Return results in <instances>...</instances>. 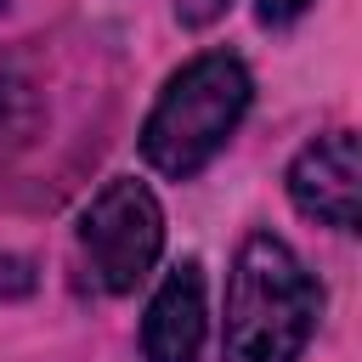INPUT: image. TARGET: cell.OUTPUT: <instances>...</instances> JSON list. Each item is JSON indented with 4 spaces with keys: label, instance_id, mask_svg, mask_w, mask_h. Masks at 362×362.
I'll use <instances>...</instances> for the list:
<instances>
[{
    "label": "cell",
    "instance_id": "7a4b0ae2",
    "mask_svg": "<svg viewBox=\"0 0 362 362\" xmlns=\"http://www.w3.org/2000/svg\"><path fill=\"white\" fill-rule=\"evenodd\" d=\"M249 68L232 57V51H204L192 57L187 68H175L141 124V158L170 175V181H187L198 175L243 124L249 113Z\"/></svg>",
    "mask_w": 362,
    "mask_h": 362
},
{
    "label": "cell",
    "instance_id": "3957f363",
    "mask_svg": "<svg viewBox=\"0 0 362 362\" xmlns=\"http://www.w3.org/2000/svg\"><path fill=\"white\" fill-rule=\"evenodd\" d=\"M164 255V209L147 181L113 175L79 209V260L102 294H130Z\"/></svg>",
    "mask_w": 362,
    "mask_h": 362
},
{
    "label": "cell",
    "instance_id": "5b68a950",
    "mask_svg": "<svg viewBox=\"0 0 362 362\" xmlns=\"http://www.w3.org/2000/svg\"><path fill=\"white\" fill-rule=\"evenodd\" d=\"M204 328H209V305H204V266L181 260L164 272V283L147 300L141 317V362H198L204 356Z\"/></svg>",
    "mask_w": 362,
    "mask_h": 362
},
{
    "label": "cell",
    "instance_id": "52a82bcc",
    "mask_svg": "<svg viewBox=\"0 0 362 362\" xmlns=\"http://www.w3.org/2000/svg\"><path fill=\"white\" fill-rule=\"evenodd\" d=\"M23 294H34V260L0 249V300H23Z\"/></svg>",
    "mask_w": 362,
    "mask_h": 362
},
{
    "label": "cell",
    "instance_id": "6da1fadb",
    "mask_svg": "<svg viewBox=\"0 0 362 362\" xmlns=\"http://www.w3.org/2000/svg\"><path fill=\"white\" fill-rule=\"evenodd\" d=\"M322 311V288L277 232H249L226 277L221 362H300Z\"/></svg>",
    "mask_w": 362,
    "mask_h": 362
},
{
    "label": "cell",
    "instance_id": "30bf717a",
    "mask_svg": "<svg viewBox=\"0 0 362 362\" xmlns=\"http://www.w3.org/2000/svg\"><path fill=\"white\" fill-rule=\"evenodd\" d=\"M0 11H6V0H0Z\"/></svg>",
    "mask_w": 362,
    "mask_h": 362
},
{
    "label": "cell",
    "instance_id": "8992f818",
    "mask_svg": "<svg viewBox=\"0 0 362 362\" xmlns=\"http://www.w3.org/2000/svg\"><path fill=\"white\" fill-rule=\"evenodd\" d=\"M34 130H40V90L11 57H0V158L28 147Z\"/></svg>",
    "mask_w": 362,
    "mask_h": 362
},
{
    "label": "cell",
    "instance_id": "9c48e42d",
    "mask_svg": "<svg viewBox=\"0 0 362 362\" xmlns=\"http://www.w3.org/2000/svg\"><path fill=\"white\" fill-rule=\"evenodd\" d=\"M305 11H311V0H255V17H260L266 28H283V23L305 17Z\"/></svg>",
    "mask_w": 362,
    "mask_h": 362
},
{
    "label": "cell",
    "instance_id": "ba28073f",
    "mask_svg": "<svg viewBox=\"0 0 362 362\" xmlns=\"http://www.w3.org/2000/svg\"><path fill=\"white\" fill-rule=\"evenodd\" d=\"M226 6H232V0H175V17H181L187 28H209L215 17H226Z\"/></svg>",
    "mask_w": 362,
    "mask_h": 362
},
{
    "label": "cell",
    "instance_id": "277c9868",
    "mask_svg": "<svg viewBox=\"0 0 362 362\" xmlns=\"http://www.w3.org/2000/svg\"><path fill=\"white\" fill-rule=\"evenodd\" d=\"M356 136L351 130H328L317 141L300 147V158L288 164V204L317 221V226H334V232H351L356 226Z\"/></svg>",
    "mask_w": 362,
    "mask_h": 362
}]
</instances>
